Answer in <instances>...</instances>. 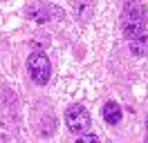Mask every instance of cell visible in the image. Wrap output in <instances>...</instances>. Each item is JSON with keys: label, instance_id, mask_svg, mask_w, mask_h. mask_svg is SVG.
<instances>
[{"label": "cell", "instance_id": "1", "mask_svg": "<svg viewBox=\"0 0 148 143\" xmlns=\"http://www.w3.org/2000/svg\"><path fill=\"white\" fill-rule=\"evenodd\" d=\"M144 29H146V9L132 0L126 5L123 14H121V31L128 40H132L144 34Z\"/></svg>", "mask_w": 148, "mask_h": 143}, {"label": "cell", "instance_id": "2", "mask_svg": "<svg viewBox=\"0 0 148 143\" xmlns=\"http://www.w3.org/2000/svg\"><path fill=\"white\" fill-rule=\"evenodd\" d=\"M27 72L36 85H45L52 76V63L43 52H34L27 58Z\"/></svg>", "mask_w": 148, "mask_h": 143}, {"label": "cell", "instance_id": "3", "mask_svg": "<svg viewBox=\"0 0 148 143\" xmlns=\"http://www.w3.org/2000/svg\"><path fill=\"white\" fill-rule=\"evenodd\" d=\"M65 125L70 127V132L74 134H88V130L92 127V118L90 112L83 105H72L65 110Z\"/></svg>", "mask_w": 148, "mask_h": 143}, {"label": "cell", "instance_id": "4", "mask_svg": "<svg viewBox=\"0 0 148 143\" xmlns=\"http://www.w3.org/2000/svg\"><path fill=\"white\" fill-rule=\"evenodd\" d=\"M27 16L36 22H47L49 18H63V11L52 5H45V2H34L27 7Z\"/></svg>", "mask_w": 148, "mask_h": 143}, {"label": "cell", "instance_id": "5", "mask_svg": "<svg viewBox=\"0 0 148 143\" xmlns=\"http://www.w3.org/2000/svg\"><path fill=\"white\" fill-rule=\"evenodd\" d=\"M103 118H106L108 125H119L121 123V107L114 101H108L103 105Z\"/></svg>", "mask_w": 148, "mask_h": 143}, {"label": "cell", "instance_id": "6", "mask_svg": "<svg viewBox=\"0 0 148 143\" xmlns=\"http://www.w3.org/2000/svg\"><path fill=\"white\" fill-rule=\"evenodd\" d=\"M130 52H132V56H146L148 54V36L141 34L137 38H132L130 40Z\"/></svg>", "mask_w": 148, "mask_h": 143}, {"label": "cell", "instance_id": "7", "mask_svg": "<svg viewBox=\"0 0 148 143\" xmlns=\"http://www.w3.org/2000/svg\"><path fill=\"white\" fill-rule=\"evenodd\" d=\"M74 143H99V139H97L94 134H79V139Z\"/></svg>", "mask_w": 148, "mask_h": 143}, {"label": "cell", "instance_id": "8", "mask_svg": "<svg viewBox=\"0 0 148 143\" xmlns=\"http://www.w3.org/2000/svg\"><path fill=\"white\" fill-rule=\"evenodd\" d=\"M146 143H148V118H146Z\"/></svg>", "mask_w": 148, "mask_h": 143}]
</instances>
